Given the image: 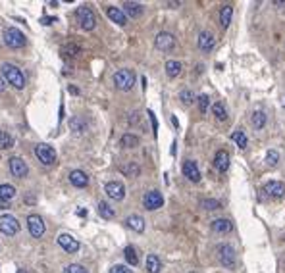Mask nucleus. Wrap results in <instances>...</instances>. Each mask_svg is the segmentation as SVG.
<instances>
[{"label": "nucleus", "mask_w": 285, "mask_h": 273, "mask_svg": "<svg viewBox=\"0 0 285 273\" xmlns=\"http://www.w3.org/2000/svg\"><path fill=\"white\" fill-rule=\"evenodd\" d=\"M2 75L18 91H22L25 87V75H23V71L18 65H14V63H2Z\"/></svg>", "instance_id": "nucleus-1"}, {"label": "nucleus", "mask_w": 285, "mask_h": 273, "mask_svg": "<svg viewBox=\"0 0 285 273\" xmlns=\"http://www.w3.org/2000/svg\"><path fill=\"white\" fill-rule=\"evenodd\" d=\"M135 81H137V75L131 69H118L114 73V85L120 91H131L135 87Z\"/></svg>", "instance_id": "nucleus-2"}, {"label": "nucleus", "mask_w": 285, "mask_h": 273, "mask_svg": "<svg viewBox=\"0 0 285 273\" xmlns=\"http://www.w3.org/2000/svg\"><path fill=\"white\" fill-rule=\"evenodd\" d=\"M4 42L10 48L16 50V48H23L27 44V39H25V35L18 29V27H8V29L4 31Z\"/></svg>", "instance_id": "nucleus-3"}, {"label": "nucleus", "mask_w": 285, "mask_h": 273, "mask_svg": "<svg viewBox=\"0 0 285 273\" xmlns=\"http://www.w3.org/2000/svg\"><path fill=\"white\" fill-rule=\"evenodd\" d=\"M77 20H79V25L85 31H93L96 27L95 12L89 6H79L77 8Z\"/></svg>", "instance_id": "nucleus-4"}, {"label": "nucleus", "mask_w": 285, "mask_h": 273, "mask_svg": "<svg viewBox=\"0 0 285 273\" xmlns=\"http://www.w3.org/2000/svg\"><path fill=\"white\" fill-rule=\"evenodd\" d=\"M216 254H218V260H220L223 268H227V270L235 268V250H233L231 244H220Z\"/></svg>", "instance_id": "nucleus-5"}, {"label": "nucleus", "mask_w": 285, "mask_h": 273, "mask_svg": "<svg viewBox=\"0 0 285 273\" xmlns=\"http://www.w3.org/2000/svg\"><path fill=\"white\" fill-rule=\"evenodd\" d=\"M35 154H37L39 162L44 164V166H52V164L56 162V150H54L50 145H44V143L37 145V147H35Z\"/></svg>", "instance_id": "nucleus-6"}, {"label": "nucleus", "mask_w": 285, "mask_h": 273, "mask_svg": "<svg viewBox=\"0 0 285 273\" xmlns=\"http://www.w3.org/2000/svg\"><path fill=\"white\" fill-rule=\"evenodd\" d=\"M18 231H20V221H18V217H14V215H10V213L0 215V233L12 237V235H16Z\"/></svg>", "instance_id": "nucleus-7"}, {"label": "nucleus", "mask_w": 285, "mask_h": 273, "mask_svg": "<svg viewBox=\"0 0 285 273\" xmlns=\"http://www.w3.org/2000/svg\"><path fill=\"white\" fill-rule=\"evenodd\" d=\"M27 229H29L31 237H35V239H41V237L44 235V229H46L44 219H43L41 215H37V213L27 215Z\"/></svg>", "instance_id": "nucleus-8"}, {"label": "nucleus", "mask_w": 285, "mask_h": 273, "mask_svg": "<svg viewBox=\"0 0 285 273\" xmlns=\"http://www.w3.org/2000/svg\"><path fill=\"white\" fill-rule=\"evenodd\" d=\"M58 246L62 248L66 254H77L79 252V248H81V244L77 239H73L71 235H67V233H60L58 235Z\"/></svg>", "instance_id": "nucleus-9"}, {"label": "nucleus", "mask_w": 285, "mask_h": 273, "mask_svg": "<svg viewBox=\"0 0 285 273\" xmlns=\"http://www.w3.org/2000/svg\"><path fill=\"white\" fill-rule=\"evenodd\" d=\"M104 192L108 194V198H112V200H116V202H120V200L126 198V187H124V183H120V181L106 183V185H104Z\"/></svg>", "instance_id": "nucleus-10"}, {"label": "nucleus", "mask_w": 285, "mask_h": 273, "mask_svg": "<svg viewBox=\"0 0 285 273\" xmlns=\"http://www.w3.org/2000/svg\"><path fill=\"white\" fill-rule=\"evenodd\" d=\"M154 44H156V48L162 50V52H170L174 46H175V39H174V35L172 33H168V31H162L156 35V39H154Z\"/></svg>", "instance_id": "nucleus-11"}, {"label": "nucleus", "mask_w": 285, "mask_h": 273, "mask_svg": "<svg viewBox=\"0 0 285 273\" xmlns=\"http://www.w3.org/2000/svg\"><path fill=\"white\" fill-rule=\"evenodd\" d=\"M143 204H145L147 210H158V208H162V204H164V196L160 194L158 190H149L143 196Z\"/></svg>", "instance_id": "nucleus-12"}, {"label": "nucleus", "mask_w": 285, "mask_h": 273, "mask_svg": "<svg viewBox=\"0 0 285 273\" xmlns=\"http://www.w3.org/2000/svg\"><path fill=\"white\" fill-rule=\"evenodd\" d=\"M10 173L14 177H18V179H23V177H27L29 168H27V164L22 158H12L10 160Z\"/></svg>", "instance_id": "nucleus-13"}, {"label": "nucleus", "mask_w": 285, "mask_h": 273, "mask_svg": "<svg viewBox=\"0 0 285 273\" xmlns=\"http://www.w3.org/2000/svg\"><path fill=\"white\" fill-rule=\"evenodd\" d=\"M214 46H216L214 35H212L210 31H202V33L198 35V48H200L202 52H210Z\"/></svg>", "instance_id": "nucleus-14"}, {"label": "nucleus", "mask_w": 285, "mask_h": 273, "mask_svg": "<svg viewBox=\"0 0 285 273\" xmlns=\"http://www.w3.org/2000/svg\"><path fill=\"white\" fill-rule=\"evenodd\" d=\"M183 175L193 183H198L200 181V169H198V166H197V162H193V160H187L185 164H183Z\"/></svg>", "instance_id": "nucleus-15"}, {"label": "nucleus", "mask_w": 285, "mask_h": 273, "mask_svg": "<svg viewBox=\"0 0 285 273\" xmlns=\"http://www.w3.org/2000/svg\"><path fill=\"white\" fill-rule=\"evenodd\" d=\"M264 192L272 198H282L285 194V185L282 181H270L264 185Z\"/></svg>", "instance_id": "nucleus-16"}, {"label": "nucleus", "mask_w": 285, "mask_h": 273, "mask_svg": "<svg viewBox=\"0 0 285 273\" xmlns=\"http://www.w3.org/2000/svg\"><path fill=\"white\" fill-rule=\"evenodd\" d=\"M106 16L114 21V23H118V25H127V18L126 14L122 12V8H116V6H106Z\"/></svg>", "instance_id": "nucleus-17"}, {"label": "nucleus", "mask_w": 285, "mask_h": 273, "mask_svg": "<svg viewBox=\"0 0 285 273\" xmlns=\"http://www.w3.org/2000/svg\"><path fill=\"white\" fill-rule=\"evenodd\" d=\"M229 162H231V158H229V152L227 150L216 152V156H214V166H216L218 171L225 173V171L229 169Z\"/></svg>", "instance_id": "nucleus-18"}, {"label": "nucleus", "mask_w": 285, "mask_h": 273, "mask_svg": "<svg viewBox=\"0 0 285 273\" xmlns=\"http://www.w3.org/2000/svg\"><path fill=\"white\" fill-rule=\"evenodd\" d=\"M69 183H71L73 187H77V189H85V187L89 185V177H87L85 171H81V169H73V171L69 173Z\"/></svg>", "instance_id": "nucleus-19"}, {"label": "nucleus", "mask_w": 285, "mask_h": 273, "mask_svg": "<svg viewBox=\"0 0 285 273\" xmlns=\"http://www.w3.org/2000/svg\"><path fill=\"white\" fill-rule=\"evenodd\" d=\"M212 231H214V233H220V235H227V233L233 231V223H231L229 219H223V217L214 219V221H212Z\"/></svg>", "instance_id": "nucleus-20"}, {"label": "nucleus", "mask_w": 285, "mask_h": 273, "mask_svg": "<svg viewBox=\"0 0 285 273\" xmlns=\"http://www.w3.org/2000/svg\"><path fill=\"white\" fill-rule=\"evenodd\" d=\"M126 225L131 231H135V233H143V231H145V219H143L141 215H137V213L126 217Z\"/></svg>", "instance_id": "nucleus-21"}, {"label": "nucleus", "mask_w": 285, "mask_h": 273, "mask_svg": "<svg viewBox=\"0 0 285 273\" xmlns=\"http://www.w3.org/2000/svg\"><path fill=\"white\" fill-rule=\"evenodd\" d=\"M124 14H126V18H141L143 16V4H139V2H124V10H122Z\"/></svg>", "instance_id": "nucleus-22"}, {"label": "nucleus", "mask_w": 285, "mask_h": 273, "mask_svg": "<svg viewBox=\"0 0 285 273\" xmlns=\"http://www.w3.org/2000/svg\"><path fill=\"white\" fill-rule=\"evenodd\" d=\"M120 171H122L126 177L135 179V177H139V173H141V168H139V164H137V162H127L126 166H122V168H120Z\"/></svg>", "instance_id": "nucleus-23"}, {"label": "nucleus", "mask_w": 285, "mask_h": 273, "mask_svg": "<svg viewBox=\"0 0 285 273\" xmlns=\"http://www.w3.org/2000/svg\"><path fill=\"white\" fill-rule=\"evenodd\" d=\"M147 272L149 273L162 272V260H160L156 254H149V256H147Z\"/></svg>", "instance_id": "nucleus-24"}, {"label": "nucleus", "mask_w": 285, "mask_h": 273, "mask_svg": "<svg viewBox=\"0 0 285 273\" xmlns=\"http://www.w3.org/2000/svg\"><path fill=\"white\" fill-rule=\"evenodd\" d=\"M181 69H183V65H181V62L177 60H168L166 62V75L168 77H177L179 73H181Z\"/></svg>", "instance_id": "nucleus-25"}, {"label": "nucleus", "mask_w": 285, "mask_h": 273, "mask_svg": "<svg viewBox=\"0 0 285 273\" xmlns=\"http://www.w3.org/2000/svg\"><path fill=\"white\" fill-rule=\"evenodd\" d=\"M16 189L12 187V185H8V183H4V185H0V200H4V202H10L12 198H16Z\"/></svg>", "instance_id": "nucleus-26"}, {"label": "nucleus", "mask_w": 285, "mask_h": 273, "mask_svg": "<svg viewBox=\"0 0 285 273\" xmlns=\"http://www.w3.org/2000/svg\"><path fill=\"white\" fill-rule=\"evenodd\" d=\"M231 16H233V8L229 6V4H225L222 6V10H220V23H222V27H229V23H231Z\"/></svg>", "instance_id": "nucleus-27"}, {"label": "nucleus", "mask_w": 285, "mask_h": 273, "mask_svg": "<svg viewBox=\"0 0 285 273\" xmlns=\"http://www.w3.org/2000/svg\"><path fill=\"white\" fill-rule=\"evenodd\" d=\"M266 122H268V116L264 114V112H254L253 116H251V123H253L254 129H264V125H266Z\"/></svg>", "instance_id": "nucleus-28"}, {"label": "nucleus", "mask_w": 285, "mask_h": 273, "mask_svg": "<svg viewBox=\"0 0 285 273\" xmlns=\"http://www.w3.org/2000/svg\"><path fill=\"white\" fill-rule=\"evenodd\" d=\"M212 114H214L216 120H220V122H225V120H227V108L223 106V102H214V104H212Z\"/></svg>", "instance_id": "nucleus-29"}, {"label": "nucleus", "mask_w": 285, "mask_h": 273, "mask_svg": "<svg viewBox=\"0 0 285 273\" xmlns=\"http://www.w3.org/2000/svg\"><path fill=\"white\" fill-rule=\"evenodd\" d=\"M120 145H122L124 148H135V147H139V137H135V135H131V133H126V135L120 139Z\"/></svg>", "instance_id": "nucleus-30"}, {"label": "nucleus", "mask_w": 285, "mask_h": 273, "mask_svg": "<svg viewBox=\"0 0 285 273\" xmlns=\"http://www.w3.org/2000/svg\"><path fill=\"white\" fill-rule=\"evenodd\" d=\"M79 52H81V48L77 44H66L60 48V54L64 58H75V56H79Z\"/></svg>", "instance_id": "nucleus-31"}, {"label": "nucleus", "mask_w": 285, "mask_h": 273, "mask_svg": "<svg viewBox=\"0 0 285 273\" xmlns=\"http://www.w3.org/2000/svg\"><path fill=\"white\" fill-rule=\"evenodd\" d=\"M124 256H126L127 264L129 266H137L139 264V256H137V250H135V246H126V250H124Z\"/></svg>", "instance_id": "nucleus-32"}, {"label": "nucleus", "mask_w": 285, "mask_h": 273, "mask_svg": "<svg viewBox=\"0 0 285 273\" xmlns=\"http://www.w3.org/2000/svg\"><path fill=\"white\" fill-rule=\"evenodd\" d=\"M96 210H98V213H100L102 219H114V217H116V212H114L106 202H98V208H96Z\"/></svg>", "instance_id": "nucleus-33"}, {"label": "nucleus", "mask_w": 285, "mask_h": 273, "mask_svg": "<svg viewBox=\"0 0 285 273\" xmlns=\"http://www.w3.org/2000/svg\"><path fill=\"white\" fill-rule=\"evenodd\" d=\"M14 148V139L6 131H0V150H10Z\"/></svg>", "instance_id": "nucleus-34"}, {"label": "nucleus", "mask_w": 285, "mask_h": 273, "mask_svg": "<svg viewBox=\"0 0 285 273\" xmlns=\"http://www.w3.org/2000/svg\"><path fill=\"white\" fill-rule=\"evenodd\" d=\"M200 208H204V210H208V212L220 210V208H222V202H220V200H214V198H204V200H200Z\"/></svg>", "instance_id": "nucleus-35"}, {"label": "nucleus", "mask_w": 285, "mask_h": 273, "mask_svg": "<svg viewBox=\"0 0 285 273\" xmlns=\"http://www.w3.org/2000/svg\"><path fill=\"white\" fill-rule=\"evenodd\" d=\"M69 129L75 133H83V131H87V123L81 118H73V120H69Z\"/></svg>", "instance_id": "nucleus-36"}, {"label": "nucleus", "mask_w": 285, "mask_h": 273, "mask_svg": "<svg viewBox=\"0 0 285 273\" xmlns=\"http://www.w3.org/2000/svg\"><path fill=\"white\" fill-rule=\"evenodd\" d=\"M231 141H233L239 148H247V135H245L243 131H235V133L231 135Z\"/></svg>", "instance_id": "nucleus-37"}, {"label": "nucleus", "mask_w": 285, "mask_h": 273, "mask_svg": "<svg viewBox=\"0 0 285 273\" xmlns=\"http://www.w3.org/2000/svg\"><path fill=\"white\" fill-rule=\"evenodd\" d=\"M278 162H280V154H278V150H270L266 154V164H268L270 168H276Z\"/></svg>", "instance_id": "nucleus-38"}, {"label": "nucleus", "mask_w": 285, "mask_h": 273, "mask_svg": "<svg viewBox=\"0 0 285 273\" xmlns=\"http://www.w3.org/2000/svg\"><path fill=\"white\" fill-rule=\"evenodd\" d=\"M208 104H210V98H208V94H200L198 96V110L204 114V112H208Z\"/></svg>", "instance_id": "nucleus-39"}, {"label": "nucleus", "mask_w": 285, "mask_h": 273, "mask_svg": "<svg viewBox=\"0 0 285 273\" xmlns=\"http://www.w3.org/2000/svg\"><path fill=\"white\" fill-rule=\"evenodd\" d=\"M179 100L183 102V104H191L193 100H195V94L189 91V89H185V91H181L179 92Z\"/></svg>", "instance_id": "nucleus-40"}, {"label": "nucleus", "mask_w": 285, "mask_h": 273, "mask_svg": "<svg viewBox=\"0 0 285 273\" xmlns=\"http://www.w3.org/2000/svg\"><path fill=\"white\" fill-rule=\"evenodd\" d=\"M64 273H89L83 266H79V264H69L66 270H64Z\"/></svg>", "instance_id": "nucleus-41"}, {"label": "nucleus", "mask_w": 285, "mask_h": 273, "mask_svg": "<svg viewBox=\"0 0 285 273\" xmlns=\"http://www.w3.org/2000/svg\"><path fill=\"white\" fill-rule=\"evenodd\" d=\"M110 273H133V272L127 266H124V264H118V266H112Z\"/></svg>", "instance_id": "nucleus-42"}, {"label": "nucleus", "mask_w": 285, "mask_h": 273, "mask_svg": "<svg viewBox=\"0 0 285 273\" xmlns=\"http://www.w3.org/2000/svg\"><path fill=\"white\" fill-rule=\"evenodd\" d=\"M139 122H141V116H139L137 112H133V114H131V118H129V123H131V125H135V123H139Z\"/></svg>", "instance_id": "nucleus-43"}, {"label": "nucleus", "mask_w": 285, "mask_h": 273, "mask_svg": "<svg viewBox=\"0 0 285 273\" xmlns=\"http://www.w3.org/2000/svg\"><path fill=\"white\" fill-rule=\"evenodd\" d=\"M0 208H2V210H6V208H10V202H4V200H0Z\"/></svg>", "instance_id": "nucleus-44"}, {"label": "nucleus", "mask_w": 285, "mask_h": 273, "mask_svg": "<svg viewBox=\"0 0 285 273\" xmlns=\"http://www.w3.org/2000/svg\"><path fill=\"white\" fill-rule=\"evenodd\" d=\"M4 91V79H2V77H0V92Z\"/></svg>", "instance_id": "nucleus-45"}, {"label": "nucleus", "mask_w": 285, "mask_h": 273, "mask_svg": "<svg viewBox=\"0 0 285 273\" xmlns=\"http://www.w3.org/2000/svg\"><path fill=\"white\" fill-rule=\"evenodd\" d=\"M191 273H197V272H191Z\"/></svg>", "instance_id": "nucleus-46"}]
</instances>
